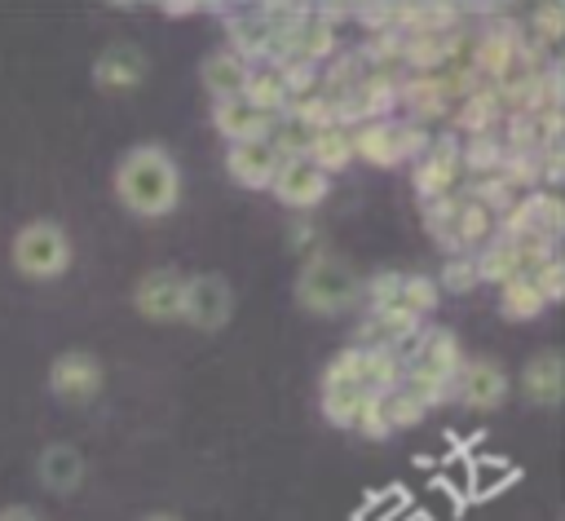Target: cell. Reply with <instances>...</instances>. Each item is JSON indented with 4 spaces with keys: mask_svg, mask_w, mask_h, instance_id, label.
Returning <instances> with one entry per match:
<instances>
[{
    "mask_svg": "<svg viewBox=\"0 0 565 521\" xmlns=\"http://www.w3.org/2000/svg\"><path fill=\"white\" fill-rule=\"evenodd\" d=\"M115 199L141 221L168 216L181 203V168H177V159L159 141L132 146L115 163Z\"/></svg>",
    "mask_w": 565,
    "mask_h": 521,
    "instance_id": "6da1fadb",
    "label": "cell"
},
{
    "mask_svg": "<svg viewBox=\"0 0 565 521\" xmlns=\"http://www.w3.org/2000/svg\"><path fill=\"white\" fill-rule=\"evenodd\" d=\"M397 353H402V384L428 411L450 397V380L463 366V349H459V336L455 331H446V327H419Z\"/></svg>",
    "mask_w": 565,
    "mask_h": 521,
    "instance_id": "7a4b0ae2",
    "label": "cell"
},
{
    "mask_svg": "<svg viewBox=\"0 0 565 521\" xmlns=\"http://www.w3.org/2000/svg\"><path fill=\"white\" fill-rule=\"evenodd\" d=\"M362 296V278L358 269L335 256V252H309L300 274H296V305L305 313H318V318H340L358 305Z\"/></svg>",
    "mask_w": 565,
    "mask_h": 521,
    "instance_id": "3957f363",
    "label": "cell"
},
{
    "mask_svg": "<svg viewBox=\"0 0 565 521\" xmlns=\"http://www.w3.org/2000/svg\"><path fill=\"white\" fill-rule=\"evenodd\" d=\"M9 260H13V269H18L22 278H31V283H53V278H62V274L71 269L75 247H71V234H66L57 221L35 216V221H26V225L13 234Z\"/></svg>",
    "mask_w": 565,
    "mask_h": 521,
    "instance_id": "277c9868",
    "label": "cell"
},
{
    "mask_svg": "<svg viewBox=\"0 0 565 521\" xmlns=\"http://www.w3.org/2000/svg\"><path fill=\"white\" fill-rule=\"evenodd\" d=\"M102 384H106V371H102L97 353H88V349H62L49 362V389L66 406H88L102 393Z\"/></svg>",
    "mask_w": 565,
    "mask_h": 521,
    "instance_id": "5b68a950",
    "label": "cell"
},
{
    "mask_svg": "<svg viewBox=\"0 0 565 521\" xmlns=\"http://www.w3.org/2000/svg\"><path fill=\"white\" fill-rule=\"evenodd\" d=\"M234 313V291L225 274H185V300H181V322L194 331H221Z\"/></svg>",
    "mask_w": 565,
    "mask_h": 521,
    "instance_id": "8992f818",
    "label": "cell"
},
{
    "mask_svg": "<svg viewBox=\"0 0 565 521\" xmlns=\"http://www.w3.org/2000/svg\"><path fill=\"white\" fill-rule=\"evenodd\" d=\"M181 300H185V274L172 265L146 269L132 287V309L146 322H181Z\"/></svg>",
    "mask_w": 565,
    "mask_h": 521,
    "instance_id": "52a82bcc",
    "label": "cell"
},
{
    "mask_svg": "<svg viewBox=\"0 0 565 521\" xmlns=\"http://www.w3.org/2000/svg\"><path fill=\"white\" fill-rule=\"evenodd\" d=\"M459 177H463V172H459V137H455V132L433 137L428 150L415 159V172H411L419 203L441 199V194H455V190H459Z\"/></svg>",
    "mask_w": 565,
    "mask_h": 521,
    "instance_id": "ba28073f",
    "label": "cell"
},
{
    "mask_svg": "<svg viewBox=\"0 0 565 521\" xmlns=\"http://www.w3.org/2000/svg\"><path fill=\"white\" fill-rule=\"evenodd\" d=\"M508 371L494 358H463V366L450 380V397H459L468 411H494L508 397Z\"/></svg>",
    "mask_w": 565,
    "mask_h": 521,
    "instance_id": "9c48e42d",
    "label": "cell"
},
{
    "mask_svg": "<svg viewBox=\"0 0 565 521\" xmlns=\"http://www.w3.org/2000/svg\"><path fill=\"white\" fill-rule=\"evenodd\" d=\"M269 194L282 203V208H296V212H309L318 208L327 194H331V177L318 172L309 159H282L274 181H269Z\"/></svg>",
    "mask_w": 565,
    "mask_h": 521,
    "instance_id": "30bf717a",
    "label": "cell"
},
{
    "mask_svg": "<svg viewBox=\"0 0 565 521\" xmlns=\"http://www.w3.org/2000/svg\"><path fill=\"white\" fill-rule=\"evenodd\" d=\"M516 44H521V22H512V18H494L481 35H472L468 66L490 84V79H499V75L516 62Z\"/></svg>",
    "mask_w": 565,
    "mask_h": 521,
    "instance_id": "8fae6325",
    "label": "cell"
},
{
    "mask_svg": "<svg viewBox=\"0 0 565 521\" xmlns=\"http://www.w3.org/2000/svg\"><path fill=\"white\" fill-rule=\"evenodd\" d=\"M146 75H150V57H146L137 44H128V40L106 44V49L93 57V84H97L102 93H132V88L146 84Z\"/></svg>",
    "mask_w": 565,
    "mask_h": 521,
    "instance_id": "7c38bea8",
    "label": "cell"
},
{
    "mask_svg": "<svg viewBox=\"0 0 565 521\" xmlns=\"http://www.w3.org/2000/svg\"><path fill=\"white\" fill-rule=\"evenodd\" d=\"M278 163H282V159L274 155L269 141H238V146L225 150V172H230V181L243 185V190H269Z\"/></svg>",
    "mask_w": 565,
    "mask_h": 521,
    "instance_id": "4fadbf2b",
    "label": "cell"
},
{
    "mask_svg": "<svg viewBox=\"0 0 565 521\" xmlns=\"http://www.w3.org/2000/svg\"><path fill=\"white\" fill-rule=\"evenodd\" d=\"M212 124L230 146H238V141H269L274 115L247 106L243 97H225V102H212Z\"/></svg>",
    "mask_w": 565,
    "mask_h": 521,
    "instance_id": "5bb4252c",
    "label": "cell"
},
{
    "mask_svg": "<svg viewBox=\"0 0 565 521\" xmlns=\"http://www.w3.org/2000/svg\"><path fill=\"white\" fill-rule=\"evenodd\" d=\"M340 53V31L322 9H305L291 31V57H305L313 66H327Z\"/></svg>",
    "mask_w": 565,
    "mask_h": 521,
    "instance_id": "9a60e30c",
    "label": "cell"
},
{
    "mask_svg": "<svg viewBox=\"0 0 565 521\" xmlns=\"http://www.w3.org/2000/svg\"><path fill=\"white\" fill-rule=\"evenodd\" d=\"M225 40H230L225 49L252 66V62H265V57H269L274 31H269V22L260 18V9H238V13L225 18Z\"/></svg>",
    "mask_w": 565,
    "mask_h": 521,
    "instance_id": "2e32d148",
    "label": "cell"
},
{
    "mask_svg": "<svg viewBox=\"0 0 565 521\" xmlns=\"http://www.w3.org/2000/svg\"><path fill=\"white\" fill-rule=\"evenodd\" d=\"M503 115H508V110H503V102L494 97V88L481 84L477 93H468L463 102H455L446 119H450L455 137H459V132H463V137H481V132H494V128L503 124Z\"/></svg>",
    "mask_w": 565,
    "mask_h": 521,
    "instance_id": "e0dca14e",
    "label": "cell"
},
{
    "mask_svg": "<svg viewBox=\"0 0 565 521\" xmlns=\"http://www.w3.org/2000/svg\"><path fill=\"white\" fill-rule=\"evenodd\" d=\"M353 141V159L371 163V168H397L402 163V146H397V119H371L349 128Z\"/></svg>",
    "mask_w": 565,
    "mask_h": 521,
    "instance_id": "ac0fdd59",
    "label": "cell"
},
{
    "mask_svg": "<svg viewBox=\"0 0 565 521\" xmlns=\"http://www.w3.org/2000/svg\"><path fill=\"white\" fill-rule=\"evenodd\" d=\"M521 389L534 406H561V393H565V366H561V353L556 349H539L534 358H525L521 366Z\"/></svg>",
    "mask_w": 565,
    "mask_h": 521,
    "instance_id": "d6986e66",
    "label": "cell"
},
{
    "mask_svg": "<svg viewBox=\"0 0 565 521\" xmlns=\"http://www.w3.org/2000/svg\"><path fill=\"white\" fill-rule=\"evenodd\" d=\"M397 106H406V119H415L424 128L433 119L450 115V102H446L437 75H406V79H397Z\"/></svg>",
    "mask_w": 565,
    "mask_h": 521,
    "instance_id": "ffe728a7",
    "label": "cell"
},
{
    "mask_svg": "<svg viewBox=\"0 0 565 521\" xmlns=\"http://www.w3.org/2000/svg\"><path fill=\"white\" fill-rule=\"evenodd\" d=\"M35 472H40V481H44L53 495H71V490H79V481H84V455H79L71 442H53V446L40 450Z\"/></svg>",
    "mask_w": 565,
    "mask_h": 521,
    "instance_id": "44dd1931",
    "label": "cell"
},
{
    "mask_svg": "<svg viewBox=\"0 0 565 521\" xmlns=\"http://www.w3.org/2000/svg\"><path fill=\"white\" fill-rule=\"evenodd\" d=\"M247 62L243 57H234L230 49H216V53H207L203 62H199V79H203V88L212 93V102H225V97H243V84H247Z\"/></svg>",
    "mask_w": 565,
    "mask_h": 521,
    "instance_id": "7402d4cb",
    "label": "cell"
},
{
    "mask_svg": "<svg viewBox=\"0 0 565 521\" xmlns=\"http://www.w3.org/2000/svg\"><path fill=\"white\" fill-rule=\"evenodd\" d=\"M243 102L256 106V110H265V115H274V119L287 115V106H291V97H287V88H282V79H278L274 66H252V71H247Z\"/></svg>",
    "mask_w": 565,
    "mask_h": 521,
    "instance_id": "603a6c76",
    "label": "cell"
},
{
    "mask_svg": "<svg viewBox=\"0 0 565 521\" xmlns=\"http://www.w3.org/2000/svg\"><path fill=\"white\" fill-rule=\"evenodd\" d=\"M305 159L318 168V172H340V168H349L353 163V141H349V128H322V132H313L309 137V150H305Z\"/></svg>",
    "mask_w": 565,
    "mask_h": 521,
    "instance_id": "cb8c5ba5",
    "label": "cell"
},
{
    "mask_svg": "<svg viewBox=\"0 0 565 521\" xmlns=\"http://www.w3.org/2000/svg\"><path fill=\"white\" fill-rule=\"evenodd\" d=\"M472 265H477V278H481V283H494V287H503L508 278L521 274V260H516V252H512V243H508L503 234H494L486 247H477Z\"/></svg>",
    "mask_w": 565,
    "mask_h": 521,
    "instance_id": "d4e9b609",
    "label": "cell"
},
{
    "mask_svg": "<svg viewBox=\"0 0 565 521\" xmlns=\"http://www.w3.org/2000/svg\"><path fill=\"white\" fill-rule=\"evenodd\" d=\"M459 199H468V203L486 208V212L499 221V216H503V212H508V208H512L521 194H516V190H512V185H508L499 172H486V177H468V185L459 190Z\"/></svg>",
    "mask_w": 565,
    "mask_h": 521,
    "instance_id": "484cf974",
    "label": "cell"
},
{
    "mask_svg": "<svg viewBox=\"0 0 565 521\" xmlns=\"http://www.w3.org/2000/svg\"><path fill=\"white\" fill-rule=\"evenodd\" d=\"M499 163H503V141H499V132H481V137H463V141H459V172H463V177L499 172Z\"/></svg>",
    "mask_w": 565,
    "mask_h": 521,
    "instance_id": "4316f807",
    "label": "cell"
},
{
    "mask_svg": "<svg viewBox=\"0 0 565 521\" xmlns=\"http://www.w3.org/2000/svg\"><path fill=\"white\" fill-rule=\"evenodd\" d=\"M543 309H547V305H543V296L534 291V283H530L525 274H516V278H508V283L499 287V313H503V318H512V322H534Z\"/></svg>",
    "mask_w": 565,
    "mask_h": 521,
    "instance_id": "83f0119b",
    "label": "cell"
},
{
    "mask_svg": "<svg viewBox=\"0 0 565 521\" xmlns=\"http://www.w3.org/2000/svg\"><path fill=\"white\" fill-rule=\"evenodd\" d=\"M525 208H530V225L543 234V238H561V230H565V203H561V194L556 190H530L525 194Z\"/></svg>",
    "mask_w": 565,
    "mask_h": 521,
    "instance_id": "f1b7e54d",
    "label": "cell"
},
{
    "mask_svg": "<svg viewBox=\"0 0 565 521\" xmlns=\"http://www.w3.org/2000/svg\"><path fill=\"white\" fill-rule=\"evenodd\" d=\"M380 411H384V424H388V433H397V428H415L424 415H428V406L406 389V384H397V389H388V393H380Z\"/></svg>",
    "mask_w": 565,
    "mask_h": 521,
    "instance_id": "f546056e",
    "label": "cell"
},
{
    "mask_svg": "<svg viewBox=\"0 0 565 521\" xmlns=\"http://www.w3.org/2000/svg\"><path fill=\"white\" fill-rule=\"evenodd\" d=\"M287 115H291L300 128H309V132H322V128H335V124H340V106H335L327 93L296 97V102L287 106Z\"/></svg>",
    "mask_w": 565,
    "mask_h": 521,
    "instance_id": "4dcf8cb0",
    "label": "cell"
},
{
    "mask_svg": "<svg viewBox=\"0 0 565 521\" xmlns=\"http://www.w3.org/2000/svg\"><path fill=\"white\" fill-rule=\"evenodd\" d=\"M521 31H525L539 49H547V53H552V49L565 40V9H561V4H539Z\"/></svg>",
    "mask_w": 565,
    "mask_h": 521,
    "instance_id": "1f68e13d",
    "label": "cell"
},
{
    "mask_svg": "<svg viewBox=\"0 0 565 521\" xmlns=\"http://www.w3.org/2000/svg\"><path fill=\"white\" fill-rule=\"evenodd\" d=\"M274 71H278V79H282V88H287L291 102L318 93V84H322V66H313V62H305V57H287V62H278Z\"/></svg>",
    "mask_w": 565,
    "mask_h": 521,
    "instance_id": "d6a6232c",
    "label": "cell"
},
{
    "mask_svg": "<svg viewBox=\"0 0 565 521\" xmlns=\"http://www.w3.org/2000/svg\"><path fill=\"white\" fill-rule=\"evenodd\" d=\"M402 305H406L415 318L433 313V309L441 305V287H437V278H433V274H402Z\"/></svg>",
    "mask_w": 565,
    "mask_h": 521,
    "instance_id": "836d02e7",
    "label": "cell"
},
{
    "mask_svg": "<svg viewBox=\"0 0 565 521\" xmlns=\"http://www.w3.org/2000/svg\"><path fill=\"white\" fill-rule=\"evenodd\" d=\"M455 212H459V190H455V194H441V199H428V203H419L424 230H428L437 243L450 234V221H455Z\"/></svg>",
    "mask_w": 565,
    "mask_h": 521,
    "instance_id": "e575fe53",
    "label": "cell"
},
{
    "mask_svg": "<svg viewBox=\"0 0 565 521\" xmlns=\"http://www.w3.org/2000/svg\"><path fill=\"white\" fill-rule=\"evenodd\" d=\"M437 287H446V291H455V296L477 291V287H481V278H477L472 256H450V260L441 265V274H437Z\"/></svg>",
    "mask_w": 565,
    "mask_h": 521,
    "instance_id": "d590c367",
    "label": "cell"
},
{
    "mask_svg": "<svg viewBox=\"0 0 565 521\" xmlns=\"http://www.w3.org/2000/svg\"><path fill=\"white\" fill-rule=\"evenodd\" d=\"M530 283H534V291L543 296V305H556V300L565 296V265H561V256H552L547 265H539V269L530 274Z\"/></svg>",
    "mask_w": 565,
    "mask_h": 521,
    "instance_id": "8d00e7d4",
    "label": "cell"
},
{
    "mask_svg": "<svg viewBox=\"0 0 565 521\" xmlns=\"http://www.w3.org/2000/svg\"><path fill=\"white\" fill-rule=\"evenodd\" d=\"M353 428H358L362 437H371V442H384V437H388V424H384V411H380V393H371V397L362 402Z\"/></svg>",
    "mask_w": 565,
    "mask_h": 521,
    "instance_id": "74e56055",
    "label": "cell"
},
{
    "mask_svg": "<svg viewBox=\"0 0 565 521\" xmlns=\"http://www.w3.org/2000/svg\"><path fill=\"white\" fill-rule=\"evenodd\" d=\"M428 141H433V132H428L424 124H415V119H397V146H402V159H419V155L428 150Z\"/></svg>",
    "mask_w": 565,
    "mask_h": 521,
    "instance_id": "f35d334b",
    "label": "cell"
},
{
    "mask_svg": "<svg viewBox=\"0 0 565 521\" xmlns=\"http://www.w3.org/2000/svg\"><path fill=\"white\" fill-rule=\"evenodd\" d=\"M0 521H49V517L26 508V503H9V508H0Z\"/></svg>",
    "mask_w": 565,
    "mask_h": 521,
    "instance_id": "ab89813d",
    "label": "cell"
},
{
    "mask_svg": "<svg viewBox=\"0 0 565 521\" xmlns=\"http://www.w3.org/2000/svg\"><path fill=\"white\" fill-rule=\"evenodd\" d=\"M163 13H168V18H190V13H199V4H190V0H177V4H163Z\"/></svg>",
    "mask_w": 565,
    "mask_h": 521,
    "instance_id": "60d3db41",
    "label": "cell"
},
{
    "mask_svg": "<svg viewBox=\"0 0 565 521\" xmlns=\"http://www.w3.org/2000/svg\"><path fill=\"white\" fill-rule=\"evenodd\" d=\"M141 521H177L172 512H150V517H141Z\"/></svg>",
    "mask_w": 565,
    "mask_h": 521,
    "instance_id": "b9f144b4",
    "label": "cell"
}]
</instances>
